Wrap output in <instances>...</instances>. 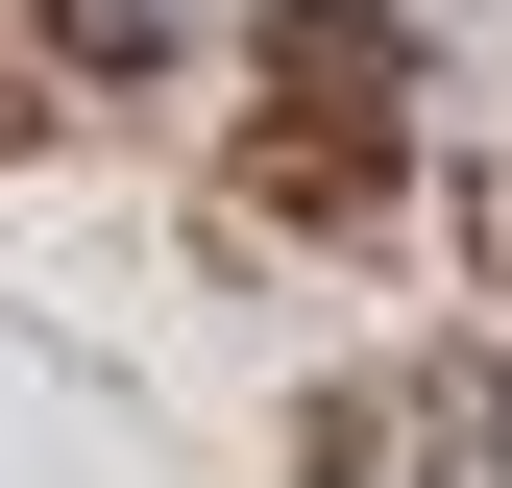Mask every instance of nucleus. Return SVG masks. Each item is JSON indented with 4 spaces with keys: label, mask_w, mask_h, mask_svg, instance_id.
Here are the masks:
<instances>
[{
    "label": "nucleus",
    "mask_w": 512,
    "mask_h": 488,
    "mask_svg": "<svg viewBox=\"0 0 512 488\" xmlns=\"http://www.w3.org/2000/svg\"><path fill=\"white\" fill-rule=\"evenodd\" d=\"M391 122H366V98H269V147H244V220H269V244H366V220H391Z\"/></svg>",
    "instance_id": "f257e3e1"
},
{
    "label": "nucleus",
    "mask_w": 512,
    "mask_h": 488,
    "mask_svg": "<svg viewBox=\"0 0 512 488\" xmlns=\"http://www.w3.org/2000/svg\"><path fill=\"white\" fill-rule=\"evenodd\" d=\"M269 98H366V122H391L415 98V25H391V0H269Z\"/></svg>",
    "instance_id": "f03ea898"
},
{
    "label": "nucleus",
    "mask_w": 512,
    "mask_h": 488,
    "mask_svg": "<svg viewBox=\"0 0 512 488\" xmlns=\"http://www.w3.org/2000/svg\"><path fill=\"white\" fill-rule=\"evenodd\" d=\"M439 464V391H317V488H415Z\"/></svg>",
    "instance_id": "7ed1b4c3"
},
{
    "label": "nucleus",
    "mask_w": 512,
    "mask_h": 488,
    "mask_svg": "<svg viewBox=\"0 0 512 488\" xmlns=\"http://www.w3.org/2000/svg\"><path fill=\"white\" fill-rule=\"evenodd\" d=\"M464 440H488V464H512V366H488V391H464Z\"/></svg>",
    "instance_id": "20e7f679"
},
{
    "label": "nucleus",
    "mask_w": 512,
    "mask_h": 488,
    "mask_svg": "<svg viewBox=\"0 0 512 488\" xmlns=\"http://www.w3.org/2000/svg\"><path fill=\"white\" fill-rule=\"evenodd\" d=\"M464 220H488V293H512V171H488V196H464Z\"/></svg>",
    "instance_id": "39448f33"
},
{
    "label": "nucleus",
    "mask_w": 512,
    "mask_h": 488,
    "mask_svg": "<svg viewBox=\"0 0 512 488\" xmlns=\"http://www.w3.org/2000/svg\"><path fill=\"white\" fill-rule=\"evenodd\" d=\"M0 122H25V98H0Z\"/></svg>",
    "instance_id": "423d86ee"
}]
</instances>
